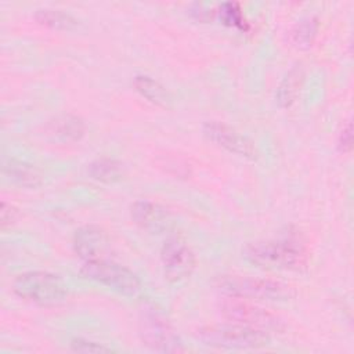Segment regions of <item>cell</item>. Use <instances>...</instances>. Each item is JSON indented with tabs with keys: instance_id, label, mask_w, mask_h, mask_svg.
I'll use <instances>...</instances> for the list:
<instances>
[{
	"instance_id": "cell-8",
	"label": "cell",
	"mask_w": 354,
	"mask_h": 354,
	"mask_svg": "<svg viewBox=\"0 0 354 354\" xmlns=\"http://www.w3.org/2000/svg\"><path fill=\"white\" fill-rule=\"evenodd\" d=\"M160 257L165 275L171 282H178L188 278L196 264L192 249L180 236H170L165 242Z\"/></svg>"
},
{
	"instance_id": "cell-20",
	"label": "cell",
	"mask_w": 354,
	"mask_h": 354,
	"mask_svg": "<svg viewBox=\"0 0 354 354\" xmlns=\"http://www.w3.org/2000/svg\"><path fill=\"white\" fill-rule=\"evenodd\" d=\"M71 347L73 351H77V353H108V351H112L111 347H106L102 343H97V342L80 339V337L72 340Z\"/></svg>"
},
{
	"instance_id": "cell-12",
	"label": "cell",
	"mask_w": 354,
	"mask_h": 354,
	"mask_svg": "<svg viewBox=\"0 0 354 354\" xmlns=\"http://www.w3.org/2000/svg\"><path fill=\"white\" fill-rule=\"evenodd\" d=\"M3 174L8 181L22 188H36L43 183V176L37 167L14 158L3 163Z\"/></svg>"
},
{
	"instance_id": "cell-17",
	"label": "cell",
	"mask_w": 354,
	"mask_h": 354,
	"mask_svg": "<svg viewBox=\"0 0 354 354\" xmlns=\"http://www.w3.org/2000/svg\"><path fill=\"white\" fill-rule=\"evenodd\" d=\"M35 18L43 25L59 30H71L77 25L76 18H73L69 12L57 8H40L36 11Z\"/></svg>"
},
{
	"instance_id": "cell-15",
	"label": "cell",
	"mask_w": 354,
	"mask_h": 354,
	"mask_svg": "<svg viewBox=\"0 0 354 354\" xmlns=\"http://www.w3.org/2000/svg\"><path fill=\"white\" fill-rule=\"evenodd\" d=\"M301 82H303V68L299 65L293 66L286 73V76L282 79V82L279 83V86L277 88L275 98H277V102L279 106L286 108L295 102V100L299 94Z\"/></svg>"
},
{
	"instance_id": "cell-11",
	"label": "cell",
	"mask_w": 354,
	"mask_h": 354,
	"mask_svg": "<svg viewBox=\"0 0 354 354\" xmlns=\"http://www.w3.org/2000/svg\"><path fill=\"white\" fill-rule=\"evenodd\" d=\"M130 216L138 227L151 232L167 230L170 224L169 212L159 203L147 199L136 201L130 207Z\"/></svg>"
},
{
	"instance_id": "cell-3",
	"label": "cell",
	"mask_w": 354,
	"mask_h": 354,
	"mask_svg": "<svg viewBox=\"0 0 354 354\" xmlns=\"http://www.w3.org/2000/svg\"><path fill=\"white\" fill-rule=\"evenodd\" d=\"M198 339L207 346L230 350L259 348L270 342L268 333L235 322L203 326L198 330Z\"/></svg>"
},
{
	"instance_id": "cell-22",
	"label": "cell",
	"mask_w": 354,
	"mask_h": 354,
	"mask_svg": "<svg viewBox=\"0 0 354 354\" xmlns=\"http://www.w3.org/2000/svg\"><path fill=\"white\" fill-rule=\"evenodd\" d=\"M339 148L342 152H350L353 147V126L348 122L339 136Z\"/></svg>"
},
{
	"instance_id": "cell-4",
	"label": "cell",
	"mask_w": 354,
	"mask_h": 354,
	"mask_svg": "<svg viewBox=\"0 0 354 354\" xmlns=\"http://www.w3.org/2000/svg\"><path fill=\"white\" fill-rule=\"evenodd\" d=\"M12 290L21 299L40 304L53 306L66 297V286L62 279L47 271H26L12 282Z\"/></svg>"
},
{
	"instance_id": "cell-21",
	"label": "cell",
	"mask_w": 354,
	"mask_h": 354,
	"mask_svg": "<svg viewBox=\"0 0 354 354\" xmlns=\"http://www.w3.org/2000/svg\"><path fill=\"white\" fill-rule=\"evenodd\" d=\"M19 217V212L18 209L11 205V203H7L6 201L1 202V207H0V220H1V228H7V227H11L12 224L17 223Z\"/></svg>"
},
{
	"instance_id": "cell-2",
	"label": "cell",
	"mask_w": 354,
	"mask_h": 354,
	"mask_svg": "<svg viewBox=\"0 0 354 354\" xmlns=\"http://www.w3.org/2000/svg\"><path fill=\"white\" fill-rule=\"evenodd\" d=\"M217 288L225 295L239 299L285 301L295 296L293 288L288 283L248 275H223L217 281Z\"/></svg>"
},
{
	"instance_id": "cell-16",
	"label": "cell",
	"mask_w": 354,
	"mask_h": 354,
	"mask_svg": "<svg viewBox=\"0 0 354 354\" xmlns=\"http://www.w3.org/2000/svg\"><path fill=\"white\" fill-rule=\"evenodd\" d=\"M133 84L142 97L156 105L166 106L170 101V95L166 88L158 80H153L147 75H137L133 80Z\"/></svg>"
},
{
	"instance_id": "cell-7",
	"label": "cell",
	"mask_w": 354,
	"mask_h": 354,
	"mask_svg": "<svg viewBox=\"0 0 354 354\" xmlns=\"http://www.w3.org/2000/svg\"><path fill=\"white\" fill-rule=\"evenodd\" d=\"M220 313L230 322L241 324L253 329L268 332H282L285 322L277 314L267 308L250 304L239 297L230 296L228 300L220 304Z\"/></svg>"
},
{
	"instance_id": "cell-1",
	"label": "cell",
	"mask_w": 354,
	"mask_h": 354,
	"mask_svg": "<svg viewBox=\"0 0 354 354\" xmlns=\"http://www.w3.org/2000/svg\"><path fill=\"white\" fill-rule=\"evenodd\" d=\"M245 257L264 268L301 270L307 264V249L299 236L289 234L250 243L245 249Z\"/></svg>"
},
{
	"instance_id": "cell-18",
	"label": "cell",
	"mask_w": 354,
	"mask_h": 354,
	"mask_svg": "<svg viewBox=\"0 0 354 354\" xmlns=\"http://www.w3.org/2000/svg\"><path fill=\"white\" fill-rule=\"evenodd\" d=\"M318 32V19L315 17H307L297 22L292 29V41L299 48L311 47Z\"/></svg>"
},
{
	"instance_id": "cell-5",
	"label": "cell",
	"mask_w": 354,
	"mask_h": 354,
	"mask_svg": "<svg viewBox=\"0 0 354 354\" xmlns=\"http://www.w3.org/2000/svg\"><path fill=\"white\" fill-rule=\"evenodd\" d=\"M138 330L142 343L158 353H180L184 346L170 322L152 304H147L140 311Z\"/></svg>"
},
{
	"instance_id": "cell-10",
	"label": "cell",
	"mask_w": 354,
	"mask_h": 354,
	"mask_svg": "<svg viewBox=\"0 0 354 354\" xmlns=\"http://www.w3.org/2000/svg\"><path fill=\"white\" fill-rule=\"evenodd\" d=\"M73 249L84 261L106 259L109 241L104 230L95 225H84L73 235Z\"/></svg>"
},
{
	"instance_id": "cell-14",
	"label": "cell",
	"mask_w": 354,
	"mask_h": 354,
	"mask_svg": "<svg viewBox=\"0 0 354 354\" xmlns=\"http://www.w3.org/2000/svg\"><path fill=\"white\" fill-rule=\"evenodd\" d=\"M87 173L91 178L101 183H116L123 178V163L112 158H100L91 162L87 167Z\"/></svg>"
},
{
	"instance_id": "cell-19",
	"label": "cell",
	"mask_w": 354,
	"mask_h": 354,
	"mask_svg": "<svg viewBox=\"0 0 354 354\" xmlns=\"http://www.w3.org/2000/svg\"><path fill=\"white\" fill-rule=\"evenodd\" d=\"M220 17L221 19L228 24V25H234V26H238L241 29H245L246 28V24H245V19H243V15L241 12V8L236 3H224L220 6Z\"/></svg>"
},
{
	"instance_id": "cell-13",
	"label": "cell",
	"mask_w": 354,
	"mask_h": 354,
	"mask_svg": "<svg viewBox=\"0 0 354 354\" xmlns=\"http://www.w3.org/2000/svg\"><path fill=\"white\" fill-rule=\"evenodd\" d=\"M48 134L58 141L72 142L79 141L86 131L84 122L72 113H62L55 116L47 126Z\"/></svg>"
},
{
	"instance_id": "cell-6",
	"label": "cell",
	"mask_w": 354,
	"mask_h": 354,
	"mask_svg": "<svg viewBox=\"0 0 354 354\" xmlns=\"http://www.w3.org/2000/svg\"><path fill=\"white\" fill-rule=\"evenodd\" d=\"M80 274L84 278L105 285L124 296H136L140 292L141 283L137 275L124 266L108 259L84 261L80 268Z\"/></svg>"
},
{
	"instance_id": "cell-9",
	"label": "cell",
	"mask_w": 354,
	"mask_h": 354,
	"mask_svg": "<svg viewBox=\"0 0 354 354\" xmlns=\"http://www.w3.org/2000/svg\"><path fill=\"white\" fill-rule=\"evenodd\" d=\"M203 133L210 141L216 142L217 145L223 147L230 152H234L239 156H245L249 159L256 158V148L253 142L225 123L214 120L206 122L203 124Z\"/></svg>"
}]
</instances>
